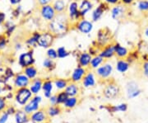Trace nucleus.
<instances>
[{
    "mask_svg": "<svg viewBox=\"0 0 148 123\" xmlns=\"http://www.w3.org/2000/svg\"><path fill=\"white\" fill-rule=\"evenodd\" d=\"M145 34H146V36H147V37H148V27L147 28L146 32H145Z\"/></svg>",
    "mask_w": 148,
    "mask_h": 123,
    "instance_id": "09e8293b",
    "label": "nucleus"
},
{
    "mask_svg": "<svg viewBox=\"0 0 148 123\" xmlns=\"http://www.w3.org/2000/svg\"><path fill=\"white\" fill-rule=\"evenodd\" d=\"M118 0H107V2H109V3H115Z\"/></svg>",
    "mask_w": 148,
    "mask_h": 123,
    "instance_id": "de8ad7c7",
    "label": "nucleus"
},
{
    "mask_svg": "<svg viewBox=\"0 0 148 123\" xmlns=\"http://www.w3.org/2000/svg\"><path fill=\"white\" fill-rule=\"evenodd\" d=\"M126 110H127V105L126 104H121V105L113 107L114 112H124Z\"/></svg>",
    "mask_w": 148,
    "mask_h": 123,
    "instance_id": "2f4dec72",
    "label": "nucleus"
},
{
    "mask_svg": "<svg viewBox=\"0 0 148 123\" xmlns=\"http://www.w3.org/2000/svg\"><path fill=\"white\" fill-rule=\"evenodd\" d=\"M49 1H50V0H40V3L41 4H46V3H48Z\"/></svg>",
    "mask_w": 148,
    "mask_h": 123,
    "instance_id": "c03bdc74",
    "label": "nucleus"
},
{
    "mask_svg": "<svg viewBox=\"0 0 148 123\" xmlns=\"http://www.w3.org/2000/svg\"><path fill=\"white\" fill-rule=\"evenodd\" d=\"M112 72V66L110 64H106L105 66L101 67L100 69H98L97 73L98 75H101L102 77H107L110 75Z\"/></svg>",
    "mask_w": 148,
    "mask_h": 123,
    "instance_id": "1a4fd4ad",
    "label": "nucleus"
},
{
    "mask_svg": "<svg viewBox=\"0 0 148 123\" xmlns=\"http://www.w3.org/2000/svg\"><path fill=\"white\" fill-rule=\"evenodd\" d=\"M64 103L67 107H73L77 103V99L75 97H69Z\"/></svg>",
    "mask_w": 148,
    "mask_h": 123,
    "instance_id": "cd10ccee",
    "label": "nucleus"
},
{
    "mask_svg": "<svg viewBox=\"0 0 148 123\" xmlns=\"http://www.w3.org/2000/svg\"><path fill=\"white\" fill-rule=\"evenodd\" d=\"M68 96H69V95L66 93V92H65V93L63 92V93H59L58 96L57 97V102H58V103H64V102H66V100L69 98Z\"/></svg>",
    "mask_w": 148,
    "mask_h": 123,
    "instance_id": "bb28decb",
    "label": "nucleus"
},
{
    "mask_svg": "<svg viewBox=\"0 0 148 123\" xmlns=\"http://www.w3.org/2000/svg\"><path fill=\"white\" fill-rule=\"evenodd\" d=\"M37 42L42 47H48L53 42V37L49 33H45L39 37Z\"/></svg>",
    "mask_w": 148,
    "mask_h": 123,
    "instance_id": "7ed1b4c3",
    "label": "nucleus"
},
{
    "mask_svg": "<svg viewBox=\"0 0 148 123\" xmlns=\"http://www.w3.org/2000/svg\"><path fill=\"white\" fill-rule=\"evenodd\" d=\"M8 113H5L3 114L1 118H0V123H6L7 120H8Z\"/></svg>",
    "mask_w": 148,
    "mask_h": 123,
    "instance_id": "4c0bfd02",
    "label": "nucleus"
},
{
    "mask_svg": "<svg viewBox=\"0 0 148 123\" xmlns=\"http://www.w3.org/2000/svg\"><path fill=\"white\" fill-rule=\"evenodd\" d=\"M40 88H41V82L40 80H36L33 84V85L31 87V91L33 93H37L38 92L40 91Z\"/></svg>",
    "mask_w": 148,
    "mask_h": 123,
    "instance_id": "393cba45",
    "label": "nucleus"
},
{
    "mask_svg": "<svg viewBox=\"0 0 148 123\" xmlns=\"http://www.w3.org/2000/svg\"><path fill=\"white\" fill-rule=\"evenodd\" d=\"M41 101V97H36L32 99L31 102L27 104L25 107V112L26 113H32L34 111H36L39 107V103Z\"/></svg>",
    "mask_w": 148,
    "mask_h": 123,
    "instance_id": "39448f33",
    "label": "nucleus"
},
{
    "mask_svg": "<svg viewBox=\"0 0 148 123\" xmlns=\"http://www.w3.org/2000/svg\"><path fill=\"white\" fill-rule=\"evenodd\" d=\"M115 51V49L114 47H109L108 49H106V50H104L102 54H101V56L102 57H106V58H109V57H111L113 55H114V52Z\"/></svg>",
    "mask_w": 148,
    "mask_h": 123,
    "instance_id": "5701e85b",
    "label": "nucleus"
},
{
    "mask_svg": "<svg viewBox=\"0 0 148 123\" xmlns=\"http://www.w3.org/2000/svg\"><path fill=\"white\" fill-rule=\"evenodd\" d=\"M52 88H53V86H52L51 82H45L44 84L43 88L45 90V96L47 97H50V92L52 90Z\"/></svg>",
    "mask_w": 148,
    "mask_h": 123,
    "instance_id": "f3484780",
    "label": "nucleus"
},
{
    "mask_svg": "<svg viewBox=\"0 0 148 123\" xmlns=\"http://www.w3.org/2000/svg\"><path fill=\"white\" fill-rule=\"evenodd\" d=\"M85 71L83 69H82V68H77V70H75L73 72V79L74 81H79L81 79H82V75H84Z\"/></svg>",
    "mask_w": 148,
    "mask_h": 123,
    "instance_id": "4468645a",
    "label": "nucleus"
},
{
    "mask_svg": "<svg viewBox=\"0 0 148 123\" xmlns=\"http://www.w3.org/2000/svg\"><path fill=\"white\" fill-rule=\"evenodd\" d=\"M138 8L142 11L148 10V1L147 0H142L138 3Z\"/></svg>",
    "mask_w": 148,
    "mask_h": 123,
    "instance_id": "c756f323",
    "label": "nucleus"
},
{
    "mask_svg": "<svg viewBox=\"0 0 148 123\" xmlns=\"http://www.w3.org/2000/svg\"><path fill=\"white\" fill-rule=\"evenodd\" d=\"M15 118L16 123H25L27 122V115L22 112H18L16 113Z\"/></svg>",
    "mask_w": 148,
    "mask_h": 123,
    "instance_id": "a211bd4d",
    "label": "nucleus"
},
{
    "mask_svg": "<svg viewBox=\"0 0 148 123\" xmlns=\"http://www.w3.org/2000/svg\"><path fill=\"white\" fill-rule=\"evenodd\" d=\"M114 49H115V52L117 53V55H119V56H121V57H123V56H125L127 53L126 48L122 47V46H119V45L116 46L114 47Z\"/></svg>",
    "mask_w": 148,
    "mask_h": 123,
    "instance_id": "b1692460",
    "label": "nucleus"
},
{
    "mask_svg": "<svg viewBox=\"0 0 148 123\" xmlns=\"http://www.w3.org/2000/svg\"><path fill=\"white\" fill-rule=\"evenodd\" d=\"M50 102H52V103H56V102H57V97H50Z\"/></svg>",
    "mask_w": 148,
    "mask_h": 123,
    "instance_id": "79ce46f5",
    "label": "nucleus"
},
{
    "mask_svg": "<svg viewBox=\"0 0 148 123\" xmlns=\"http://www.w3.org/2000/svg\"><path fill=\"white\" fill-rule=\"evenodd\" d=\"M83 84L86 87H89V86H93L95 84V79L92 74H89L86 78H85Z\"/></svg>",
    "mask_w": 148,
    "mask_h": 123,
    "instance_id": "dca6fc26",
    "label": "nucleus"
},
{
    "mask_svg": "<svg viewBox=\"0 0 148 123\" xmlns=\"http://www.w3.org/2000/svg\"><path fill=\"white\" fill-rule=\"evenodd\" d=\"M66 93L70 97L75 96L77 93V88L75 84H71L67 87L66 88Z\"/></svg>",
    "mask_w": 148,
    "mask_h": 123,
    "instance_id": "2eb2a0df",
    "label": "nucleus"
},
{
    "mask_svg": "<svg viewBox=\"0 0 148 123\" xmlns=\"http://www.w3.org/2000/svg\"><path fill=\"white\" fill-rule=\"evenodd\" d=\"M26 75L29 78H34L36 75V70H35L33 67H29L26 70Z\"/></svg>",
    "mask_w": 148,
    "mask_h": 123,
    "instance_id": "c85d7f7f",
    "label": "nucleus"
},
{
    "mask_svg": "<svg viewBox=\"0 0 148 123\" xmlns=\"http://www.w3.org/2000/svg\"><path fill=\"white\" fill-rule=\"evenodd\" d=\"M45 119V115L43 112H37L32 115V120L34 122H41Z\"/></svg>",
    "mask_w": 148,
    "mask_h": 123,
    "instance_id": "ddd939ff",
    "label": "nucleus"
},
{
    "mask_svg": "<svg viewBox=\"0 0 148 123\" xmlns=\"http://www.w3.org/2000/svg\"><path fill=\"white\" fill-rule=\"evenodd\" d=\"M69 10H70V16L71 17H75L78 16V12H77V5L76 3H71L70 8H69Z\"/></svg>",
    "mask_w": 148,
    "mask_h": 123,
    "instance_id": "412c9836",
    "label": "nucleus"
},
{
    "mask_svg": "<svg viewBox=\"0 0 148 123\" xmlns=\"http://www.w3.org/2000/svg\"><path fill=\"white\" fill-rule=\"evenodd\" d=\"M48 113H49V114L50 116H56V115H58V113H59V110H58L57 107H52L49 109Z\"/></svg>",
    "mask_w": 148,
    "mask_h": 123,
    "instance_id": "c9c22d12",
    "label": "nucleus"
},
{
    "mask_svg": "<svg viewBox=\"0 0 148 123\" xmlns=\"http://www.w3.org/2000/svg\"><path fill=\"white\" fill-rule=\"evenodd\" d=\"M143 68H144V73H145V75L148 77V62H146V63L144 64Z\"/></svg>",
    "mask_w": 148,
    "mask_h": 123,
    "instance_id": "ea45409f",
    "label": "nucleus"
},
{
    "mask_svg": "<svg viewBox=\"0 0 148 123\" xmlns=\"http://www.w3.org/2000/svg\"><path fill=\"white\" fill-rule=\"evenodd\" d=\"M58 56L60 57V58H64L65 56L68 55V52L66 51V50L64 48V47H61L58 50Z\"/></svg>",
    "mask_w": 148,
    "mask_h": 123,
    "instance_id": "72a5a7b5",
    "label": "nucleus"
},
{
    "mask_svg": "<svg viewBox=\"0 0 148 123\" xmlns=\"http://www.w3.org/2000/svg\"><path fill=\"white\" fill-rule=\"evenodd\" d=\"M51 29L53 32L58 33V34H62L67 31V18L63 16H59L55 17L53 19L51 24H50Z\"/></svg>",
    "mask_w": 148,
    "mask_h": 123,
    "instance_id": "f257e3e1",
    "label": "nucleus"
},
{
    "mask_svg": "<svg viewBox=\"0 0 148 123\" xmlns=\"http://www.w3.org/2000/svg\"><path fill=\"white\" fill-rule=\"evenodd\" d=\"M31 96H32V93L30 92V90H28L27 88H22L17 92L16 99L20 104H25Z\"/></svg>",
    "mask_w": 148,
    "mask_h": 123,
    "instance_id": "f03ea898",
    "label": "nucleus"
},
{
    "mask_svg": "<svg viewBox=\"0 0 148 123\" xmlns=\"http://www.w3.org/2000/svg\"><path fill=\"white\" fill-rule=\"evenodd\" d=\"M101 62H102V58L101 57H95L94 59L91 60V65H92V67H94V68H96V67H98L100 64H101Z\"/></svg>",
    "mask_w": 148,
    "mask_h": 123,
    "instance_id": "473e14b6",
    "label": "nucleus"
},
{
    "mask_svg": "<svg viewBox=\"0 0 148 123\" xmlns=\"http://www.w3.org/2000/svg\"><path fill=\"white\" fill-rule=\"evenodd\" d=\"M123 2H124L125 3H131L132 2H133V0H123Z\"/></svg>",
    "mask_w": 148,
    "mask_h": 123,
    "instance_id": "a18cd8bd",
    "label": "nucleus"
},
{
    "mask_svg": "<svg viewBox=\"0 0 148 123\" xmlns=\"http://www.w3.org/2000/svg\"><path fill=\"white\" fill-rule=\"evenodd\" d=\"M42 16L47 20H52L54 17V9L51 6H45L43 7L41 11Z\"/></svg>",
    "mask_w": 148,
    "mask_h": 123,
    "instance_id": "6e6552de",
    "label": "nucleus"
},
{
    "mask_svg": "<svg viewBox=\"0 0 148 123\" xmlns=\"http://www.w3.org/2000/svg\"><path fill=\"white\" fill-rule=\"evenodd\" d=\"M55 85L58 88H64L66 87V81L63 80V79H58L55 82Z\"/></svg>",
    "mask_w": 148,
    "mask_h": 123,
    "instance_id": "f704fd0d",
    "label": "nucleus"
},
{
    "mask_svg": "<svg viewBox=\"0 0 148 123\" xmlns=\"http://www.w3.org/2000/svg\"><path fill=\"white\" fill-rule=\"evenodd\" d=\"M102 13H103V10H102L101 7H99V8L94 12V13H93V19H94L95 21H97V20L101 17V16L102 15Z\"/></svg>",
    "mask_w": 148,
    "mask_h": 123,
    "instance_id": "7c9ffc66",
    "label": "nucleus"
},
{
    "mask_svg": "<svg viewBox=\"0 0 148 123\" xmlns=\"http://www.w3.org/2000/svg\"><path fill=\"white\" fill-rule=\"evenodd\" d=\"M10 1L12 3H17L20 2V0H10Z\"/></svg>",
    "mask_w": 148,
    "mask_h": 123,
    "instance_id": "49530a36",
    "label": "nucleus"
},
{
    "mask_svg": "<svg viewBox=\"0 0 148 123\" xmlns=\"http://www.w3.org/2000/svg\"><path fill=\"white\" fill-rule=\"evenodd\" d=\"M104 93H105V95L107 98H114L117 96V94L119 93V88L116 85L110 84V85L106 87Z\"/></svg>",
    "mask_w": 148,
    "mask_h": 123,
    "instance_id": "423d86ee",
    "label": "nucleus"
},
{
    "mask_svg": "<svg viewBox=\"0 0 148 123\" xmlns=\"http://www.w3.org/2000/svg\"><path fill=\"white\" fill-rule=\"evenodd\" d=\"M28 78L25 75H19L17 76L15 81V84L17 87H20V88H23V87H26L28 84Z\"/></svg>",
    "mask_w": 148,
    "mask_h": 123,
    "instance_id": "9d476101",
    "label": "nucleus"
},
{
    "mask_svg": "<svg viewBox=\"0 0 148 123\" xmlns=\"http://www.w3.org/2000/svg\"><path fill=\"white\" fill-rule=\"evenodd\" d=\"M127 96L130 98L137 97L140 93V89L138 88V85L135 82H130L127 84Z\"/></svg>",
    "mask_w": 148,
    "mask_h": 123,
    "instance_id": "20e7f679",
    "label": "nucleus"
},
{
    "mask_svg": "<svg viewBox=\"0 0 148 123\" xmlns=\"http://www.w3.org/2000/svg\"><path fill=\"white\" fill-rule=\"evenodd\" d=\"M33 57L31 53H26L21 55L19 59V63L21 66L26 67V66H29L30 64H32L33 63Z\"/></svg>",
    "mask_w": 148,
    "mask_h": 123,
    "instance_id": "0eeeda50",
    "label": "nucleus"
},
{
    "mask_svg": "<svg viewBox=\"0 0 148 123\" xmlns=\"http://www.w3.org/2000/svg\"><path fill=\"white\" fill-rule=\"evenodd\" d=\"M90 8H91V4H90V2L87 0H84L82 2L81 7H80V13L82 15H84V14H86V12H87L90 10Z\"/></svg>",
    "mask_w": 148,
    "mask_h": 123,
    "instance_id": "f8f14e48",
    "label": "nucleus"
},
{
    "mask_svg": "<svg viewBox=\"0 0 148 123\" xmlns=\"http://www.w3.org/2000/svg\"><path fill=\"white\" fill-rule=\"evenodd\" d=\"M90 62V56L88 54H83L82 55L80 58V64L82 66H86Z\"/></svg>",
    "mask_w": 148,
    "mask_h": 123,
    "instance_id": "6ab92c4d",
    "label": "nucleus"
},
{
    "mask_svg": "<svg viewBox=\"0 0 148 123\" xmlns=\"http://www.w3.org/2000/svg\"><path fill=\"white\" fill-rule=\"evenodd\" d=\"M79 29L84 33H89L92 29V25L89 21H82L79 24Z\"/></svg>",
    "mask_w": 148,
    "mask_h": 123,
    "instance_id": "9b49d317",
    "label": "nucleus"
},
{
    "mask_svg": "<svg viewBox=\"0 0 148 123\" xmlns=\"http://www.w3.org/2000/svg\"><path fill=\"white\" fill-rule=\"evenodd\" d=\"M4 17H5L4 14H3V13H2V12H0V23H1L2 21H3Z\"/></svg>",
    "mask_w": 148,
    "mask_h": 123,
    "instance_id": "37998d69",
    "label": "nucleus"
},
{
    "mask_svg": "<svg viewBox=\"0 0 148 123\" xmlns=\"http://www.w3.org/2000/svg\"><path fill=\"white\" fill-rule=\"evenodd\" d=\"M64 8H65V3H64V2L63 0H57L55 2V3H54V8H55V10L60 12V11L64 10Z\"/></svg>",
    "mask_w": 148,
    "mask_h": 123,
    "instance_id": "a878e982",
    "label": "nucleus"
},
{
    "mask_svg": "<svg viewBox=\"0 0 148 123\" xmlns=\"http://www.w3.org/2000/svg\"><path fill=\"white\" fill-rule=\"evenodd\" d=\"M123 13V8L119 6V7H117V8L113 9V11H112V17L116 19L119 16H121Z\"/></svg>",
    "mask_w": 148,
    "mask_h": 123,
    "instance_id": "4be33fe9",
    "label": "nucleus"
},
{
    "mask_svg": "<svg viewBox=\"0 0 148 123\" xmlns=\"http://www.w3.org/2000/svg\"><path fill=\"white\" fill-rule=\"evenodd\" d=\"M57 52L53 50V49H50V50H49V51H48V55L51 58V59H54V58H56L57 57Z\"/></svg>",
    "mask_w": 148,
    "mask_h": 123,
    "instance_id": "e433bc0d",
    "label": "nucleus"
},
{
    "mask_svg": "<svg viewBox=\"0 0 148 123\" xmlns=\"http://www.w3.org/2000/svg\"><path fill=\"white\" fill-rule=\"evenodd\" d=\"M52 64H53V62L50 59H45L44 62V66H45V67H51Z\"/></svg>",
    "mask_w": 148,
    "mask_h": 123,
    "instance_id": "58836bf2",
    "label": "nucleus"
},
{
    "mask_svg": "<svg viewBox=\"0 0 148 123\" xmlns=\"http://www.w3.org/2000/svg\"><path fill=\"white\" fill-rule=\"evenodd\" d=\"M128 69V64L126 63L125 61H119L118 62V64H117V70H119V72H122V73H123V72H125L126 70Z\"/></svg>",
    "mask_w": 148,
    "mask_h": 123,
    "instance_id": "aec40b11",
    "label": "nucleus"
},
{
    "mask_svg": "<svg viewBox=\"0 0 148 123\" xmlns=\"http://www.w3.org/2000/svg\"><path fill=\"white\" fill-rule=\"evenodd\" d=\"M5 107V102H4V100L3 98L0 97V110H2L3 107Z\"/></svg>",
    "mask_w": 148,
    "mask_h": 123,
    "instance_id": "a19ab883",
    "label": "nucleus"
}]
</instances>
